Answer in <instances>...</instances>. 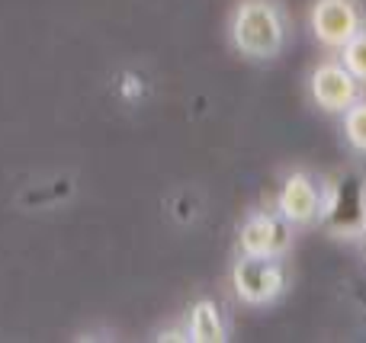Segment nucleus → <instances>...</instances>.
I'll return each instance as SVG.
<instances>
[{"label": "nucleus", "mask_w": 366, "mask_h": 343, "mask_svg": "<svg viewBox=\"0 0 366 343\" xmlns=\"http://www.w3.org/2000/svg\"><path fill=\"white\" fill-rule=\"evenodd\" d=\"M228 39L234 51L251 61H273L290 39V16L283 0H238L228 16Z\"/></svg>", "instance_id": "nucleus-1"}, {"label": "nucleus", "mask_w": 366, "mask_h": 343, "mask_svg": "<svg viewBox=\"0 0 366 343\" xmlns=\"http://www.w3.org/2000/svg\"><path fill=\"white\" fill-rule=\"evenodd\" d=\"M318 228L331 241H360L366 231V173L347 170L335 173L322 186V215Z\"/></svg>", "instance_id": "nucleus-2"}, {"label": "nucleus", "mask_w": 366, "mask_h": 343, "mask_svg": "<svg viewBox=\"0 0 366 343\" xmlns=\"http://www.w3.org/2000/svg\"><path fill=\"white\" fill-rule=\"evenodd\" d=\"M286 257H254L241 254L232 267V292L241 305L267 308L286 292L290 273H286Z\"/></svg>", "instance_id": "nucleus-3"}, {"label": "nucleus", "mask_w": 366, "mask_h": 343, "mask_svg": "<svg viewBox=\"0 0 366 343\" xmlns=\"http://www.w3.org/2000/svg\"><path fill=\"white\" fill-rule=\"evenodd\" d=\"M360 29H366V13L360 0H312L309 32L328 51H341Z\"/></svg>", "instance_id": "nucleus-4"}, {"label": "nucleus", "mask_w": 366, "mask_h": 343, "mask_svg": "<svg viewBox=\"0 0 366 343\" xmlns=\"http://www.w3.org/2000/svg\"><path fill=\"white\" fill-rule=\"evenodd\" d=\"M305 93L309 103L325 116H341L350 103L360 96V81L344 68L337 55H328L309 71L305 77Z\"/></svg>", "instance_id": "nucleus-5"}, {"label": "nucleus", "mask_w": 366, "mask_h": 343, "mask_svg": "<svg viewBox=\"0 0 366 343\" xmlns=\"http://www.w3.org/2000/svg\"><path fill=\"white\" fill-rule=\"evenodd\" d=\"M322 186H325V180H318L315 173L305 170V167L290 170L277 190L273 209H277L292 228H318V215H322Z\"/></svg>", "instance_id": "nucleus-6"}, {"label": "nucleus", "mask_w": 366, "mask_h": 343, "mask_svg": "<svg viewBox=\"0 0 366 343\" xmlns=\"http://www.w3.org/2000/svg\"><path fill=\"white\" fill-rule=\"evenodd\" d=\"M296 241V228L277 209H254L238 228L241 254L254 257H286Z\"/></svg>", "instance_id": "nucleus-7"}, {"label": "nucleus", "mask_w": 366, "mask_h": 343, "mask_svg": "<svg viewBox=\"0 0 366 343\" xmlns=\"http://www.w3.org/2000/svg\"><path fill=\"white\" fill-rule=\"evenodd\" d=\"M337 119H341V138L347 151L366 158V96H357Z\"/></svg>", "instance_id": "nucleus-8"}, {"label": "nucleus", "mask_w": 366, "mask_h": 343, "mask_svg": "<svg viewBox=\"0 0 366 343\" xmlns=\"http://www.w3.org/2000/svg\"><path fill=\"white\" fill-rule=\"evenodd\" d=\"M189 334H193V340H222L225 321H222V312L212 302H199L193 308V314H189Z\"/></svg>", "instance_id": "nucleus-9"}, {"label": "nucleus", "mask_w": 366, "mask_h": 343, "mask_svg": "<svg viewBox=\"0 0 366 343\" xmlns=\"http://www.w3.org/2000/svg\"><path fill=\"white\" fill-rule=\"evenodd\" d=\"M337 58L344 61V68L350 71V74L357 77L360 83H366V29H360L354 39H350L347 45H344L341 51H337Z\"/></svg>", "instance_id": "nucleus-10"}, {"label": "nucleus", "mask_w": 366, "mask_h": 343, "mask_svg": "<svg viewBox=\"0 0 366 343\" xmlns=\"http://www.w3.org/2000/svg\"><path fill=\"white\" fill-rule=\"evenodd\" d=\"M360 244H363V254H366V231H363V237H360Z\"/></svg>", "instance_id": "nucleus-11"}]
</instances>
